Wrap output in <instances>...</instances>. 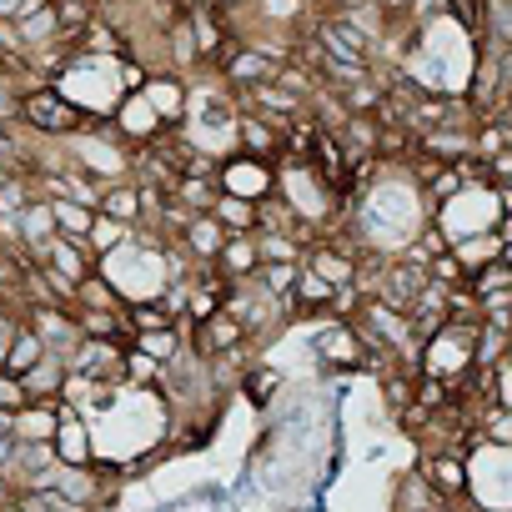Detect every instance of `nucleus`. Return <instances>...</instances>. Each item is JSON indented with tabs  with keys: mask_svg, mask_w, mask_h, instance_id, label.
<instances>
[{
	"mask_svg": "<svg viewBox=\"0 0 512 512\" xmlns=\"http://www.w3.org/2000/svg\"><path fill=\"white\" fill-rule=\"evenodd\" d=\"M26 407V387L21 377H11L6 367H0V412H21Z\"/></svg>",
	"mask_w": 512,
	"mask_h": 512,
	"instance_id": "39",
	"label": "nucleus"
},
{
	"mask_svg": "<svg viewBox=\"0 0 512 512\" xmlns=\"http://www.w3.org/2000/svg\"><path fill=\"white\" fill-rule=\"evenodd\" d=\"M71 377H91V382H111L121 387L126 382V342H111V337H81L76 352L66 357Z\"/></svg>",
	"mask_w": 512,
	"mask_h": 512,
	"instance_id": "3",
	"label": "nucleus"
},
{
	"mask_svg": "<svg viewBox=\"0 0 512 512\" xmlns=\"http://www.w3.org/2000/svg\"><path fill=\"white\" fill-rule=\"evenodd\" d=\"M407 317H412L417 337H437V332L452 322V287H442V282H427V287H422V297L407 307Z\"/></svg>",
	"mask_w": 512,
	"mask_h": 512,
	"instance_id": "11",
	"label": "nucleus"
},
{
	"mask_svg": "<svg viewBox=\"0 0 512 512\" xmlns=\"http://www.w3.org/2000/svg\"><path fill=\"white\" fill-rule=\"evenodd\" d=\"M497 262H507V267H512V241H502V246H497Z\"/></svg>",
	"mask_w": 512,
	"mask_h": 512,
	"instance_id": "48",
	"label": "nucleus"
},
{
	"mask_svg": "<svg viewBox=\"0 0 512 512\" xmlns=\"http://www.w3.org/2000/svg\"><path fill=\"white\" fill-rule=\"evenodd\" d=\"M56 427H61L56 402H26L16 412V442H56Z\"/></svg>",
	"mask_w": 512,
	"mask_h": 512,
	"instance_id": "19",
	"label": "nucleus"
},
{
	"mask_svg": "<svg viewBox=\"0 0 512 512\" xmlns=\"http://www.w3.org/2000/svg\"><path fill=\"white\" fill-rule=\"evenodd\" d=\"M171 196H176L186 211H211L216 196H221V181H216V176H181Z\"/></svg>",
	"mask_w": 512,
	"mask_h": 512,
	"instance_id": "28",
	"label": "nucleus"
},
{
	"mask_svg": "<svg viewBox=\"0 0 512 512\" xmlns=\"http://www.w3.org/2000/svg\"><path fill=\"white\" fill-rule=\"evenodd\" d=\"M46 352H51V347L41 342V332H36V327H21V337H16V347H11V357H6V372H11V377H26Z\"/></svg>",
	"mask_w": 512,
	"mask_h": 512,
	"instance_id": "30",
	"label": "nucleus"
},
{
	"mask_svg": "<svg viewBox=\"0 0 512 512\" xmlns=\"http://www.w3.org/2000/svg\"><path fill=\"white\" fill-rule=\"evenodd\" d=\"M211 216L226 226V236H256L262 231V201H246V196H231V191L216 196Z\"/></svg>",
	"mask_w": 512,
	"mask_h": 512,
	"instance_id": "17",
	"label": "nucleus"
},
{
	"mask_svg": "<svg viewBox=\"0 0 512 512\" xmlns=\"http://www.w3.org/2000/svg\"><path fill=\"white\" fill-rule=\"evenodd\" d=\"M442 16H452V0H412V21L427 31L432 21H442Z\"/></svg>",
	"mask_w": 512,
	"mask_h": 512,
	"instance_id": "40",
	"label": "nucleus"
},
{
	"mask_svg": "<svg viewBox=\"0 0 512 512\" xmlns=\"http://www.w3.org/2000/svg\"><path fill=\"white\" fill-rule=\"evenodd\" d=\"M26 86L16 71H0V126H21V106H26Z\"/></svg>",
	"mask_w": 512,
	"mask_h": 512,
	"instance_id": "31",
	"label": "nucleus"
},
{
	"mask_svg": "<svg viewBox=\"0 0 512 512\" xmlns=\"http://www.w3.org/2000/svg\"><path fill=\"white\" fill-rule=\"evenodd\" d=\"M66 377H71V367H66V357L61 352H46L26 377H21V387H26V402H61V392H66Z\"/></svg>",
	"mask_w": 512,
	"mask_h": 512,
	"instance_id": "14",
	"label": "nucleus"
},
{
	"mask_svg": "<svg viewBox=\"0 0 512 512\" xmlns=\"http://www.w3.org/2000/svg\"><path fill=\"white\" fill-rule=\"evenodd\" d=\"M377 392H382V402H387V407H392V417H397V412H407V407L417 402V372L392 367V372H382V377H377Z\"/></svg>",
	"mask_w": 512,
	"mask_h": 512,
	"instance_id": "25",
	"label": "nucleus"
},
{
	"mask_svg": "<svg viewBox=\"0 0 512 512\" xmlns=\"http://www.w3.org/2000/svg\"><path fill=\"white\" fill-rule=\"evenodd\" d=\"M231 287H241V282H251L256 272H262V246H256V236H226V246H221V256L211 262Z\"/></svg>",
	"mask_w": 512,
	"mask_h": 512,
	"instance_id": "10",
	"label": "nucleus"
},
{
	"mask_svg": "<svg viewBox=\"0 0 512 512\" xmlns=\"http://www.w3.org/2000/svg\"><path fill=\"white\" fill-rule=\"evenodd\" d=\"M181 246L191 251V262L211 267L216 256H221V246H226V226H221L211 211H196V216L186 221V231H181Z\"/></svg>",
	"mask_w": 512,
	"mask_h": 512,
	"instance_id": "12",
	"label": "nucleus"
},
{
	"mask_svg": "<svg viewBox=\"0 0 512 512\" xmlns=\"http://www.w3.org/2000/svg\"><path fill=\"white\" fill-rule=\"evenodd\" d=\"M0 437H16V412H0Z\"/></svg>",
	"mask_w": 512,
	"mask_h": 512,
	"instance_id": "44",
	"label": "nucleus"
},
{
	"mask_svg": "<svg viewBox=\"0 0 512 512\" xmlns=\"http://www.w3.org/2000/svg\"><path fill=\"white\" fill-rule=\"evenodd\" d=\"M417 467L432 477V487L447 502H467V492H472V457H467V447H427L417 457Z\"/></svg>",
	"mask_w": 512,
	"mask_h": 512,
	"instance_id": "4",
	"label": "nucleus"
},
{
	"mask_svg": "<svg viewBox=\"0 0 512 512\" xmlns=\"http://www.w3.org/2000/svg\"><path fill=\"white\" fill-rule=\"evenodd\" d=\"M101 216H116V221H126V226H141L146 221V196H141V181L136 176H126V181H111L106 191H101V206H96Z\"/></svg>",
	"mask_w": 512,
	"mask_h": 512,
	"instance_id": "16",
	"label": "nucleus"
},
{
	"mask_svg": "<svg viewBox=\"0 0 512 512\" xmlns=\"http://www.w3.org/2000/svg\"><path fill=\"white\" fill-rule=\"evenodd\" d=\"M11 176H21V166H11V161H0V186H6Z\"/></svg>",
	"mask_w": 512,
	"mask_h": 512,
	"instance_id": "46",
	"label": "nucleus"
},
{
	"mask_svg": "<svg viewBox=\"0 0 512 512\" xmlns=\"http://www.w3.org/2000/svg\"><path fill=\"white\" fill-rule=\"evenodd\" d=\"M56 236V216H51V201L46 196H36L26 211H21V241L31 246V251H41L46 241Z\"/></svg>",
	"mask_w": 512,
	"mask_h": 512,
	"instance_id": "24",
	"label": "nucleus"
},
{
	"mask_svg": "<svg viewBox=\"0 0 512 512\" xmlns=\"http://www.w3.org/2000/svg\"><path fill=\"white\" fill-rule=\"evenodd\" d=\"M297 277H302V262H262V272L251 277V287H256V292H267V297H277V302H287V307H292ZM292 317H297V307H292Z\"/></svg>",
	"mask_w": 512,
	"mask_h": 512,
	"instance_id": "21",
	"label": "nucleus"
},
{
	"mask_svg": "<svg viewBox=\"0 0 512 512\" xmlns=\"http://www.w3.org/2000/svg\"><path fill=\"white\" fill-rule=\"evenodd\" d=\"M487 41L512 46V0H487Z\"/></svg>",
	"mask_w": 512,
	"mask_h": 512,
	"instance_id": "37",
	"label": "nucleus"
},
{
	"mask_svg": "<svg viewBox=\"0 0 512 512\" xmlns=\"http://www.w3.org/2000/svg\"><path fill=\"white\" fill-rule=\"evenodd\" d=\"M432 282H442V287H467L472 277H467V267L457 262V251H442V256H432Z\"/></svg>",
	"mask_w": 512,
	"mask_h": 512,
	"instance_id": "38",
	"label": "nucleus"
},
{
	"mask_svg": "<svg viewBox=\"0 0 512 512\" xmlns=\"http://www.w3.org/2000/svg\"><path fill=\"white\" fill-rule=\"evenodd\" d=\"M76 307H86V312H126V297H121V287L106 272H91L76 287Z\"/></svg>",
	"mask_w": 512,
	"mask_h": 512,
	"instance_id": "22",
	"label": "nucleus"
},
{
	"mask_svg": "<svg viewBox=\"0 0 512 512\" xmlns=\"http://www.w3.org/2000/svg\"><path fill=\"white\" fill-rule=\"evenodd\" d=\"M101 116H91L71 91H61L56 81H31L26 86V106H21V126L31 136H51V141H66L86 126H96Z\"/></svg>",
	"mask_w": 512,
	"mask_h": 512,
	"instance_id": "1",
	"label": "nucleus"
},
{
	"mask_svg": "<svg viewBox=\"0 0 512 512\" xmlns=\"http://www.w3.org/2000/svg\"><path fill=\"white\" fill-rule=\"evenodd\" d=\"M41 191H36V181H31V171H21V176H11L6 186H0V216H21L31 201H36Z\"/></svg>",
	"mask_w": 512,
	"mask_h": 512,
	"instance_id": "32",
	"label": "nucleus"
},
{
	"mask_svg": "<svg viewBox=\"0 0 512 512\" xmlns=\"http://www.w3.org/2000/svg\"><path fill=\"white\" fill-rule=\"evenodd\" d=\"M211 6H216V11H226V16H231V11H236V6H246V0H211Z\"/></svg>",
	"mask_w": 512,
	"mask_h": 512,
	"instance_id": "47",
	"label": "nucleus"
},
{
	"mask_svg": "<svg viewBox=\"0 0 512 512\" xmlns=\"http://www.w3.org/2000/svg\"><path fill=\"white\" fill-rule=\"evenodd\" d=\"M26 327H36L41 342H46L51 352H61V357H71L76 342L86 337V332L76 327V312H71V307H46V302H31V307H26Z\"/></svg>",
	"mask_w": 512,
	"mask_h": 512,
	"instance_id": "7",
	"label": "nucleus"
},
{
	"mask_svg": "<svg viewBox=\"0 0 512 512\" xmlns=\"http://www.w3.org/2000/svg\"><path fill=\"white\" fill-rule=\"evenodd\" d=\"M312 357L327 367V372H362L367 367V337L357 332V322H332L312 337Z\"/></svg>",
	"mask_w": 512,
	"mask_h": 512,
	"instance_id": "2",
	"label": "nucleus"
},
{
	"mask_svg": "<svg viewBox=\"0 0 512 512\" xmlns=\"http://www.w3.org/2000/svg\"><path fill=\"white\" fill-rule=\"evenodd\" d=\"M492 377H497V407H512V352L492 367Z\"/></svg>",
	"mask_w": 512,
	"mask_h": 512,
	"instance_id": "41",
	"label": "nucleus"
},
{
	"mask_svg": "<svg viewBox=\"0 0 512 512\" xmlns=\"http://www.w3.org/2000/svg\"><path fill=\"white\" fill-rule=\"evenodd\" d=\"M477 297H492V292H512V267L507 262H497V256H492V262L482 267V272H472V282H467Z\"/></svg>",
	"mask_w": 512,
	"mask_h": 512,
	"instance_id": "34",
	"label": "nucleus"
},
{
	"mask_svg": "<svg viewBox=\"0 0 512 512\" xmlns=\"http://www.w3.org/2000/svg\"><path fill=\"white\" fill-rule=\"evenodd\" d=\"M0 512H26V507H21V502L11 497V502H0Z\"/></svg>",
	"mask_w": 512,
	"mask_h": 512,
	"instance_id": "49",
	"label": "nucleus"
},
{
	"mask_svg": "<svg viewBox=\"0 0 512 512\" xmlns=\"http://www.w3.org/2000/svg\"><path fill=\"white\" fill-rule=\"evenodd\" d=\"M126 241H136V226H126V221H116V216H101V211H96V226H91V251H96V256H116Z\"/></svg>",
	"mask_w": 512,
	"mask_h": 512,
	"instance_id": "29",
	"label": "nucleus"
},
{
	"mask_svg": "<svg viewBox=\"0 0 512 512\" xmlns=\"http://www.w3.org/2000/svg\"><path fill=\"white\" fill-rule=\"evenodd\" d=\"M332 297H337V287L302 262V277H297V292H292L297 317H332Z\"/></svg>",
	"mask_w": 512,
	"mask_h": 512,
	"instance_id": "18",
	"label": "nucleus"
},
{
	"mask_svg": "<svg viewBox=\"0 0 512 512\" xmlns=\"http://www.w3.org/2000/svg\"><path fill=\"white\" fill-rule=\"evenodd\" d=\"M236 146L246 156H282V126H272L267 116H256V111H241L236 116Z\"/></svg>",
	"mask_w": 512,
	"mask_h": 512,
	"instance_id": "15",
	"label": "nucleus"
},
{
	"mask_svg": "<svg viewBox=\"0 0 512 512\" xmlns=\"http://www.w3.org/2000/svg\"><path fill=\"white\" fill-rule=\"evenodd\" d=\"M166 367L156 357H146L141 347H126V387H161Z\"/></svg>",
	"mask_w": 512,
	"mask_h": 512,
	"instance_id": "33",
	"label": "nucleus"
},
{
	"mask_svg": "<svg viewBox=\"0 0 512 512\" xmlns=\"http://www.w3.org/2000/svg\"><path fill=\"white\" fill-rule=\"evenodd\" d=\"M241 392H246L256 407H267V402L277 397V372H267V367H246V372H241Z\"/></svg>",
	"mask_w": 512,
	"mask_h": 512,
	"instance_id": "36",
	"label": "nucleus"
},
{
	"mask_svg": "<svg viewBox=\"0 0 512 512\" xmlns=\"http://www.w3.org/2000/svg\"><path fill=\"white\" fill-rule=\"evenodd\" d=\"M432 282V272L422 267V262H407V256H392L387 262V272H382V287H377V297L387 302V307H397V312H407L417 297H422V287Z\"/></svg>",
	"mask_w": 512,
	"mask_h": 512,
	"instance_id": "8",
	"label": "nucleus"
},
{
	"mask_svg": "<svg viewBox=\"0 0 512 512\" xmlns=\"http://www.w3.org/2000/svg\"><path fill=\"white\" fill-rule=\"evenodd\" d=\"M166 46H171V66L176 71H196L201 66V46H196V26H191V16H176L171 21V31H166Z\"/></svg>",
	"mask_w": 512,
	"mask_h": 512,
	"instance_id": "23",
	"label": "nucleus"
},
{
	"mask_svg": "<svg viewBox=\"0 0 512 512\" xmlns=\"http://www.w3.org/2000/svg\"><path fill=\"white\" fill-rule=\"evenodd\" d=\"M51 201V216H56V236H76V241H91V226H96V206L86 201H71V196H46Z\"/></svg>",
	"mask_w": 512,
	"mask_h": 512,
	"instance_id": "20",
	"label": "nucleus"
},
{
	"mask_svg": "<svg viewBox=\"0 0 512 512\" xmlns=\"http://www.w3.org/2000/svg\"><path fill=\"white\" fill-rule=\"evenodd\" d=\"M141 96L156 106V116L166 121V126H176V121H186V81L176 76V71H156L146 86H141Z\"/></svg>",
	"mask_w": 512,
	"mask_h": 512,
	"instance_id": "13",
	"label": "nucleus"
},
{
	"mask_svg": "<svg viewBox=\"0 0 512 512\" xmlns=\"http://www.w3.org/2000/svg\"><path fill=\"white\" fill-rule=\"evenodd\" d=\"M452 502L432 487V477L422 467H407L397 482H392V512H447Z\"/></svg>",
	"mask_w": 512,
	"mask_h": 512,
	"instance_id": "9",
	"label": "nucleus"
},
{
	"mask_svg": "<svg viewBox=\"0 0 512 512\" xmlns=\"http://www.w3.org/2000/svg\"><path fill=\"white\" fill-rule=\"evenodd\" d=\"M126 322H131V332H136V337H141V332H166V327H181V322L171 317V307H166L161 297L131 302V307H126Z\"/></svg>",
	"mask_w": 512,
	"mask_h": 512,
	"instance_id": "26",
	"label": "nucleus"
},
{
	"mask_svg": "<svg viewBox=\"0 0 512 512\" xmlns=\"http://www.w3.org/2000/svg\"><path fill=\"white\" fill-rule=\"evenodd\" d=\"M56 412H61V427H56V457H61L66 467H96L101 457H96L91 417H86L81 407H71V402H56Z\"/></svg>",
	"mask_w": 512,
	"mask_h": 512,
	"instance_id": "5",
	"label": "nucleus"
},
{
	"mask_svg": "<svg viewBox=\"0 0 512 512\" xmlns=\"http://www.w3.org/2000/svg\"><path fill=\"white\" fill-rule=\"evenodd\" d=\"M507 352H512V337L482 322V327H477V367H497Z\"/></svg>",
	"mask_w": 512,
	"mask_h": 512,
	"instance_id": "35",
	"label": "nucleus"
},
{
	"mask_svg": "<svg viewBox=\"0 0 512 512\" xmlns=\"http://www.w3.org/2000/svg\"><path fill=\"white\" fill-rule=\"evenodd\" d=\"M357 6H372V0H332V11H357Z\"/></svg>",
	"mask_w": 512,
	"mask_h": 512,
	"instance_id": "45",
	"label": "nucleus"
},
{
	"mask_svg": "<svg viewBox=\"0 0 512 512\" xmlns=\"http://www.w3.org/2000/svg\"><path fill=\"white\" fill-rule=\"evenodd\" d=\"M16 452H21L16 437H0V472H6L11 482H16Z\"/></svg>",
	"mask_w": 512,
	"mask_h": 512,
	"instance_id": "42",
	"label": "nucleus"
},
{
	"mask_svg": "<svg viewBox=\"0 0 512 512\" xmlns=\"http://www.w3.org/2000/svg\"><path fill=\"white\" fill-rule=\"evenodd\" d=\"M26 6H36V0H0V21H21Z\"/></svg>",
	"mask_w": 512,
	"mask_h": 512,
	"instance_id": "43",
	"label": "nucleus"
},
{
	"mask_svg": "<svg viewBox=\"0 0 512 512\" xmlns=\"http://www.w3.org/2000/svg\"><path fill=\"white\" fill-rule=\"evenodd\" d=\"M41 262L51 267V272H61V277H71L76 287L91 277V272H101V256L91 251V241H76V236H51L41 251Z\"/></svg>",
	"mask_w": 512,
	"mask_h": 512,
	"instance_id": "6",
	"label": "nucleus"
},
{
	"mask_svg": "<svg viewBox=\"0 0 512 512\" xmlns=\"http://www.w3.org/2000/svg\"><path fill=\"white\" fill-rule=\"evenodd\" d=\"M256 246H262V262H307V241L292 231H256Z\"/></svg>",
	"mask_w": 512,
	"mask_h": 512,
	"instance_id": "27",
	"label": "nucleus"
}]
</instances>
